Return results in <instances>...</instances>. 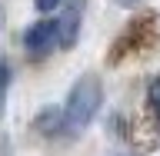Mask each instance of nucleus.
Returning a JSON list of instances; mask_svg holds the SVG:
<instances>
[{"label": "nucleus", "mask_w": 160, "mask_h": 156, "mask_svg": "<svg viewBox=\"0 0 160 156\" xmlns=\"http://www.w3.org/2000/svg\"><path fill=\"white\" fill-rule=\"evenodd\" d=\"M100 106H103V83L93 73H83V77L70 87L67 100H63V133L60 136H80L83 130L97 120Z\"/></svg>", "instance_id": "nucleus-1"}, {"label": "nucleus", "mask_w": 160, "mask_h": 156, "mask_svg": "<svg viewBox=\"0 0 160 156\" xmlns=\"http://www.w3.org/2000/svg\"><path fill=\"white\" fill-rule=\"evenodd\" d=\"M153 43H157V13H140L137 20L127 23V30H123L117 37V43L110 47V67L140 57V53L150 50Z\"/></svg>", "instance_id": "nucleus-2"}, {"label": "nucleus", "mask_w": 160, "mask_h": 156, "mask_svg": "<svg viewBox=\"0 0 160 156\" xmlns=\"http://www.w3.org/2000/svg\"><path fill=\"white\" fill-rule=\"evenodd\" d=\"M23 53L30 60H43L50 50L57 47V20L53 17H43V20H33L27 30H23Z\"/></svg>", "instance_id": "nucleus-3"}, {"label": "nucleus", "mask_w": 160, "mask_h": 156, "mask_svg": "<svg viewBox=\"0 0 160 156\" xmlns=\"http://www.w3.org/2000/svg\"><path fill=\"white\" fill-rule=\"evenodd\" d=\"M83 3H87V0H70V3L60 7V17H53L57 20V47L60 50L77 47L80 23H83Z\"/></svg>", "instance_id": "nucleus-4"}, {"label": "nucleus", "mask_w": 160, "mask_h": 156, "mask_svg": "<svg viewBox=\"0 0 160 156\" xmlns=\"http://www.w3.org/2000/svg\"><path fill=\"white\" fill-rule=\"evenodd\" d=\"M33 130L47 139H57L63 133V106H43L33 116Z\"/></svg>", "instance_id": "nucleus-5"}, {"label": "nucleus", "mask_w": 160, "mask_h": 156, "mask_svg": "<svg viewBox=\"0 0 160 156\" xmlns=\"http://www.w3.org/2000/svg\"><path fill=\"white\" fill-rule=\"evenodd\" d=\"M147 116L153 123V133H160V77L147 83Z\"/></svg>", "instance_id": "nucleus-6"}, {"label": "nucleus", "mask_w": 160, "mask_h": 156, "mask_svg": "<svg viewBox=\"0 0 160 156\" xmlns=\"http://www.w3.org/2000/svg\"><path fill=\"white\" fill-rule=\"evenodd\" d=\"M10 80H13V67H10V60H7V57H0V97H7Z\"/></svg>", "instance_id": "nucleus-7"}, {"label": "nucleus", "mask_w": 160, "mask_h": 156, "mask_svg": "<svg viewBox=\"0 0 160 156\" xmlns=\"http://www.w3.org/2000/svg\"><path fill=\"white\" fill-rule=\"evenodd\" d=\"M67 3V0H33V7L40 10V13H53V10H60Z\"/></svg>", "instance_id": "nucleus-8"}, {"label": "nucleus", "mask_w": 160, "mask_h": 156, "mask_svg": "<svg viewBox=\"0 0 160 156\" xmlns=\"http://www.w3.org/2000/svg\"><path fill=\"white\" fill-rule=\"evenodd\" d=\"M110 3H117V7H127V10H130V7H137L140 0H110Z\"/></svg>", "instance_id": "nucleus-9"}, {"label": "nucleus", "mask_w": 160, "mask_h": 156, "mask_svg": "<svg viewBox=\"0 0 160 156\" xmlns=\"http://www.w3.org/2000/svg\"><path fill=\"white\" fill-rule=\"evenodd\" d=\"M3 100H7V97H0V113H3Z\"/></svg>", "instance_id": "nucleus-10"}]
</instances>
